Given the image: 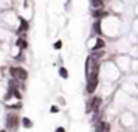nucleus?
Segmentation results:
<instances>
[{
  "mask_svg": "<svg viewBox=\"0 0 138 132\" xmlns=\"http://www.w3.org/2000/svg\"><path fill=\"white\" fill-rule=\"evenodd\" d=\"M98 68H100L98 59L95 56H92V55L88 56V59H86V79H88V82L98 79Z\"/></svg>",
  "mask_w": 138,
  "mask_h": 132,
  "instance_id": "obj_1",
  "label": "nucleus"
},
{
  "mask_svg": "<svg viewBox=\"0 0 138 132\" xmlns=\"http://www.w3.org/2000/svg\"><path fill=\"white\" fill-rule=\"evenodd\" d=\"M9 73H10V76L14 79H16V80H25L27 79V71L24 68H19V67H12V68L9 70Z\"/></svg>",
  "mask_w": 138,
  "mask_h": 132,
  "instance_id": "obj_2",
  "label": "nucleus"
},
{
  "mask_svg": "<svg viewBox=\"0 0 138 132\" xmlns=\"http://www.w3.org/2000/svg\"><path fill=\"white\" fill-rule=\"evenodd\" d=\"M100 105H101V96H94V100L91 102H88V107H86V111H98L100 108Z\"/></svg>",
  "mask_w": 138,
  "mask_h": 132,
  "instance_id": "obj_3",
  "label": "nucleus"
},
{
  "mask_svg": "<svg viewBox=\"0 0 138 132\" xmlns=\"http://www.w3.org/2000/svg\"><path fill=\"white\" fill-rule=\"evenodd\" d=\"M18 126V117L14 116V114H10L8 116V120H6V128H9V129H16Z\"/></svg>",
  "mask_w": 138,
  "mask_h": 132,
  "instance_id": "obj_4",
  "label": "nucleus"
},
{
  "mask_svg": "<svg viewBox=\"0 0 138 132\" xmlns=\"http://www.w3.org/2000/svg\"><path fill=\"white\" fill-rule=\"evenodd\" d=\"M97 86H98V79L88 82V85H86V92H88V94H94V92H95V89H97Z\"/></svg>",
  "mask_w": 138,
  "mask_h": 132,
  "instance_id": "obj_5",
  "label": "nucleus"
},
{
  "mask_svg": "<svg viewBox=\"0 0 138 132\" xmlns=\"http://www.w3.org/2000/svg\"><path fill=\"white\" fill-rule=\"evenodd\" d=\"M19 21H21V25L18 28V34H22V31H27L28 30V22L24 18H19Z\"/></svg>",
  "mask_w": 138,
  "mask_h": 132,
  "instance_id": "obj_6",
  "label": "nucleus"
},
{
  "mask_svg": "<svg viewBox=\"0 0 138 132\" xmlns=\"http://www.w3.org/2000/svg\"><path fill=\"white\" fill-rule=\"evenodd\" d=\"M104 46H106V42L102 40L101 37L100 39H97V43H95V46L92 48V50H98V49H104Z\"/></svg>",
  "mask_w": 138,
  "mask_h": 132,
  "instance_id": "obj_7",
  "label": "nucleus"
},
{
  "mask_svg": "<svg viewBox=\"0 0 138 132\" xmlns=\"http://www.w3.org/2000/svg\"><path fill=\"white\" fill-rule=\"evenodd\" d=\"M91 5H92L94 9H102L104 2H102V0H91Z\"/></svg>",
  "mask_w": 138,
  "mask_h": 132,
  "instance_id": "obj_8",
  "label": "nucleus"
},
{
  "mask_svg": "<svg viewBox=\"0 0 138 132\" xmlns=\"http://www.w3.org/2000/svg\"><path fill=\"white\" fill-rule=\"evenodd\" d=\"M94 31H95V34H98V36L102 34V31H101V19L95 21V24H94Z\"/></svg>",
  "mask_w": 138,
  "mask_h": 132,
  "instance_id": "obj_9",
  "label": "nucleus"
},
{
  "mask_svg": "<svg viewBox=\"0 0 138 132\" xmlns=\"http://www.w3.org/2000/svg\"><path fill=\"white\" fill-rule=\"evenodd\" d=\"M95 132H107L106 131V122H98L95 125Z\"/></svg>",
  "mask_w": 138,
  "mask_h": 132,
  "instance_id": "obj_10",
  "label": "nucleus"
},
{
  "mask_svg": "<svg viewBox=\"0 0 138 132\" xmlns=\"http://www.w3.org/2000/svg\"><path fill=\"white\" fill-rule=\"evenodd\" d=\"M21 122H22V126L25 128V129H30V128H33V122H31L28 117H22V120H21Z\"/></svg>",
  "mask_w": 138,
  "mask_h": 132,
  "instance_id": "obj_11",
  "label": "nucleus"
},
{
  "mask_svg": "<svg viewBox=\"0 0 138 132\" xmlns=\"http://www.w3.org/2000/svg\"><path fill=\"white\" fill-rule=\"evenodd\" d=\"M16 46H18L19 49H25V48H27V42H25V39L19 37L18 40H16Z\"/></svg>",
  "mask_w": 138,
  "mask_h": 132,
  "instance_id": "obj_12",
  "label": "nucleus"
},
{
  "mask_svg": "<svg viewBox=\"0 0 138 132\" xmlns=\"http://www.w3.org/2000/svg\"><path fill=\"white\" fill-rule=\"evenodd\" d=\"M92 15H94L95 18L101 19L102 16H106V15H107V12H102V10H94V12H92Z\"/></svg>",
  "mask_w": 138,
  "mask_h": 132,
  "instance_id": "obj_13",
  "label": "nucleus"
},
{
  "mask_svg": "<svg viewBox=\"0 0 138 132\" xmlns=\"http://www.w3.org/2000/svg\"><path fill=\"white\" fill-rule=\"evenodd\" d=\"M60 76L62 79H67V77H68V71H67L64 67H60Z\"/></svg>",
  "mask_w": 138,
  "mask_h": 132,
  "instance_id": "obj_14",
  "label": "nucleus"
},
{
  "mask_svg": "<svg viewBox=\"0 0 138 132\" xmlns=\"http://www.w3.org/2000/svg\"><path fill=\"white\" fill-rule=\"evenodd\" d=\"M102 55H104V50H101V52H97V50H94L92 56H95L97 59H100V58H102Z\"/></svg>",
  "mask_w": 138,
  "mask_h": 132,
  "instance_id": "obj_15",
  "label": "nucleus"
},
{
  "mask_svg": "<svg viewBox=\"0 0 138 132\" xmlns=\"http://www.w3.org/2000/svg\"><path fill=\"white\" fill-rule=\"evenodd\" d=\"M54 48H55V49H61V48H62V42H61V40H56L55 43H54Z\"/></svg>",
  "mask_w": 138,
  "mask_h": 132,
  "instance_id": "obj_16",
  "label": "nucleus"
},
{
  "mask_svg": "<svg viewBox=\"0 0 138 132\" xmlns=\"http://www.w3.org/2000/svg\"><path fill=\"white\" fill-rule=\"evenodd\" d=\"M16 59H18V61H22V59H24V56H22V52H19V54L16 55Z\"/></svg>",
  "mask_w": 138,
  "mask_h": 132,
  "instance_id": "obj_17",
  "label": "nucleus"
},
{
  "mask_svg": "<svg viewBox=\"0 0 138 132\" xmlns=\"http://www.w3.org/2000/svg\"><path fill=\"white\" fill-rule=\"evenodd\" d=\"M51 111H52V113H56V111H58V107H56V105H52V107H51Z\"/></svg>",
  "mask_w": 138,
  "mask_h": 132,
  "instance_id": "obj_18",
  "label": "nucleus"
},
{
  "mask_svg": "<svg viewBox=\"0 0 138 132\" xmlns=\"http://www.w3.org/2000/svg\"><path fill=\"white\" fill-rule=\"evenodd\" d=\"M55 132H65V129H64V128H56V129H55Z\"/></svg>",
  "mask_w": 138,
  "mask_h": 132,
  "instance_id": "obj_19",
  "label": "nucleus"
},
{
  "mask_svg": "<svg viewBox=\"0 0 138 132\" xmlns=\"http://www.w3.org/2000/svg\"><path fill=\"white\" fill-rule=\"evenodd\" d=\"M0 132H6V131H0Z\"/></svg>",
  "mask_w": 138,
  "mask_h": 132,
  "instance_id": "obj_20",
  "label": "nucleus"
}]
</instances>
